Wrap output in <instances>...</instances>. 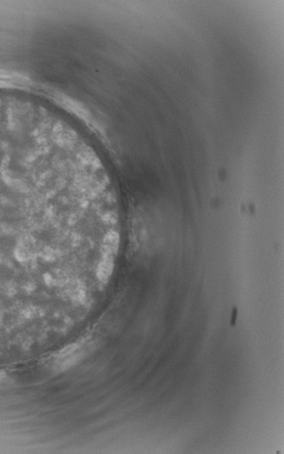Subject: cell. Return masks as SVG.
<instances>
[{
    "label": "cell",
    "mask_w": 284,
    "mask_h": 454,
    "mask_svg": "<svg viewBox=\"0 0 284 454\" xmlns=\"http://www.w3.org/2000/svg\"><path fill=\"white\" fill-rule=\"evenodd\" d=\"M79 193L53 169L25 156L0 153V245L29 251L43 220L74 209Z\"/></svg>",
    "instance_id": "6da1fadb"
},
{
    "label": "cell",
    "mask_w": 284,
    "mask_h": 454,
    "mask_svg": "<svg viewBox=\"0 0 284 454\" xmlns=\"http://www.w3.org/2000/svg\"><path fill=\"white\" fill-rule=\"evenodd\" d=\"M6 378V374L4 372H0V383L4 382Z\"/></svg>",
    "instance_id": "7a4b0ae2"
}]
</instances>
